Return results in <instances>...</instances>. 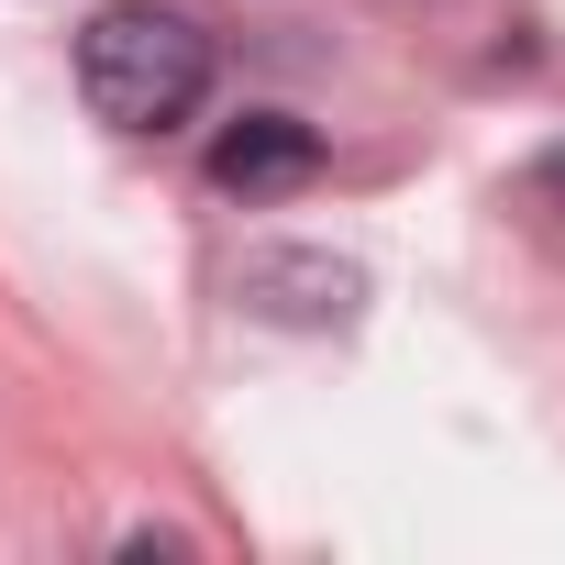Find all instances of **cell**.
I'll use <instances>...</instances> for the list:
<instances>
[{
	"instance_id": "277c9868",
	"label": "cell",
	"mask_w": 565,
	"mask_h": 565,
	"mask_svg": "<svg viewBox=\"0 0 565 565\" xmlns=\"http://www.w3.org/2000/svg\"><path fill=\"white\" fill-rule=\"evenodd\" d=\"M532 189H543V200H565V156H543V167H532Z\"/></svg>"
},
{
	"instance_id": "6da1fadb",
	"label": "cell",
	"mask_w": 565,
	"mask_h": 565,
	"mask_svg": "<svg viewBox=\"0 0 565 565\" xmlns=\"http://www.w3.org/2000/svg\"><path fill=\"white\" fill-rule=\"evenodd\" d=\"M78 89L111 134H178L211 100V34L167 0H111L78 34Z\"/></svg>"
},
{
	"instance_id": "3957f363",
	"label": "cell",
	"mask_w": 565,
	"mask_h": 565,
	"mask_svg": "<svg viewBox=\"0 0 565 565\" xmlns=\"http://www.w3.org/2000/svg\"><path fill=\"white\" fill-rule=\"evenodd\" d=\"M300 178H322V134H311L300 111H244V122H222V145H211V189H222V200H277V189H300Z\"/></svg>"
},
{
	"instance_id": "7a4b0ae2",
	"label": "cell",
	"mask_w": 565,
	"mask_h": 565,
	"mask_svg": "<svg viewBox=\"0 0 565 565\" xmlns=\"http://www.w3.org/2000/svg\"><path fill=\"white\" fill-rule=\"evenodd\" d=\"M244 311L289 322V333H344L366 311V266L333 244H266V255H244Z\"/></svg>"
}]
</instances>
